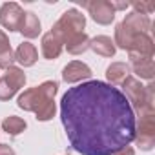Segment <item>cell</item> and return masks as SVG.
<instances>
[{"instance_id": "1", "label": "cell", "mask_w": 155, "mask_h": 155, "mask_svg": "<svg viewBox=\"0 0 155 155\" xmlns=\"http://www.w3.org/2000/svg\"><path fill=\"white\" fill-rule=\"evenodd\" d=\"M68 140L81 155H113L135 137V111L122 91L108 82L88 81L69 88L60 101Z\"/></svg>"}, {"instance_id": "2", "label": "cell", "mask_w": 155, "mask_h": 155, "mask_svg": "<svg viewBox=\"0 0 155 155\" xmlns=\"http://www.w3.org/2000/svg\"><path fill=\"white\" fill-rule=\"evenodd\" d=\"M57 88L58 84L53 81H48L37 88H31L18 97V106L26 111H35L38 120H49L51 117H55L53 97L57 93Z\"/></svg>"}, {"instance_id": "3", "label": "cell", "mask_w": 155, "mask_h": 155, "mask_svg": "<svg viewBox=\"0 0 155 155\" xmlns=\"http://www.w3.org/2000/svg\"><path fill=\"white\" fill-rule=\"evenodd\" d=\"M122 95L128 99L131 110L139 111V115H151L155 113V86L153 82H150L148 86H142L137 79L133 77H128V79L122 82Z\"/></svg>"}, {"instance_id": "4", "label": "cell", "mask_w": 155, "mask_h": 155, "mask_svg": "<svg viewBox=\"0 0 155 155\" xmlns=\"http://www.w3.org/2000/svg\"><path fill=\"white\" fill-rule=\"evenodd\" d=\"M84 24H86V18H84V15H82L81 11L69 9V11H66V13L57 20V24L53 26V29H51L49 33L64 44V42H68L71 37L82 33Z\"/></svg>"}, {"instance_id": "5", "label": "cell", "mask_w": 155, "mask_h": 155, "mask_svg": "<svg viewBox=\"0 0 155 155\" xmlns=\"http://www.w3.org/2000/svg\"><path fill=\"white\" fill-rule=\"evenodd\" d=\"M133 140L144 151H150L155 144V115H140L139 124H135Z\"/></svg>"}, {"instance_id": "6", "label": "cell", "mask_w": 155, "mask_h": 155, "mask_svg": "<svg viewBox=\"0 0 155 155\" xmlns=\"http://www.w3.org/2000/svg\"><path fill=\"white\" fill-rule=\"evenodd\" d=\"M26 82V75L18 68H8L6 73L0 77V101L11 99Z\"/></svg>"}, {"instance_id": "7", "label": "cell", "mask_w": 155, "mask_h": 155, "mask_svg": "<svg viewBox=\"0 0 155 155\" xmlns=\"http://www.w3.org/2000/svg\"><path fill=\"white\" fill-rule=\"evenodd\" d=\"M84 8L90 11L91 18L99 24H111V20L115 18V9L111 6V2L106 0H95V2H86Z\"/></svg>"}, {"instance_id": "8", "label": "cell", "mask_w": 155, "mask_h": 155, "mask_svg": "<svg viewBox=\"0 0 155 155\" xmlns=\"http://www.w3.org/2000/svg\"><path fill=\"white\" fill-rule=\"evenodd\" d=\"M130 57H144V58H153L155 53V44L148 33H137L128 48Z\"/></svg>"}, {"instance_id": "9", "label": "cell", "mask_w": 155, "mask_h": 155, "mask_svg": "<svg viewBox=\"0 0 155 155\" xmlns=\"http://www.w3.org/2000/svg\"><path fill=\"white\" fill-rule=\"evenodd\" d=\"M22 15H24V11L18 4L8 2L0 9V24L9 31H17L20 26V20H22Z\"/></svg>"}, {"instance_id": "10", "label": "cell", "mask_w": 155, "mask_h": 155, "mask_svg": "<svg viewBox=\"0 0 155 155\" xmlns=\"http://www.w3.org/2000/svg\"><path fill=\"white\" fill-rule=\"evenodd\" d=\"M91 77V69L86 66V64H82V62H69L66 68H64V71H62V79L66 81V82H69V84H73V82H81V81H84V79H90Z\"/></svg>"}, {"instance_id": "11", "label": "cell", "mask_w": 155, "mask_h": 155, "mask_svg": "<svg viewBox=\"0 0 155 155\" xmlns=\"http://www.w3.org/2000/svg\"><path fill=\"white\" fill-rule=\"evenodd\" d=\"M130 68L133 69V73L140 79L151 81L155 75V64L153 58H144V57H130Z\"/></svg>"}, {"instance_id": "12", "label": "cell", "mask_w": 155, "mask_h": 155, "mask_svg": "<svg viewBox=\"0 0 155 155\" xmlns=\"http://www.w3.org/2000/svg\"><path fill=\"white\" fill-rule=\"evenodd\" d=\"M18 31H20L24 37H28V38L38 37V33H40V22H38L37 15L31 13V11H28V13L24 11L22 20H20V26H18Z\"/></svg>"}, {"instance_id": "13", "label": "cell", "mask_w": 155, "mask_h": 155, "mask_svg": "<svg viewBox=\"0 0 155 155\" xmlns=\"http://www.w3.org/2000/svg\"><path fill=\"white\" fill-rule=\"evenodd\" d=\"M122 24H126L131 31H135V33H148L150 35V28H151V20H150V17H146V15H139V13H130V15H126V18L122 20Z\"/></svg>"}, {"instance_id": "14", "label": "cell", "mask_w": 155, "mask_h": 155, "mask_svg": "<svg viewBox=\"0 0 155 155\" xmlns=\"http://www.w3.org/2000/svg\"><path fill=\"white\" fill-rule=\"evenodd\" d=\"M106 77L111 86L115 84H122L128 77H130V66L126 62H113L108 69H106Z\"/></svg>"}, {"instance_id": "15", "label": "cell", "mask_w": 155, "mask_h": 155, "mask_svg": "<svg viewBox=\"0 0 155 155\" xmlns=\"http://www.w3.org/2000/svg\"><path fill=\"white\" fill-rule=\"evenodd\" d=\"M37 58H38V51H37V48H35L33 44H29V42L20 44L18 49L15 51V60L20 62L22 66H33V64L37 62Z\"/></svg>"}, {"instance_id": "16", "label": "cell", "mask_w": 155, "mask_h": 155, "mask_svg": "<svg viewBox=\"0 0 155 155\" xmlns=\"http://www.w3.org/2000/svg\"><path fill=\"white\" fill-rule=\"evenodd\" d=\"M90 48L97 55H101V57H113L115 55V44H113V40L110 37H104V35L90 40Z\"/></svg>"}, {"instance_id": "17", "label": "cell", "mask_w": 155, "mask_h": 155, "mask_svg": "<svg viewBox=\"0 0 155 155\" xmlns=\"http://www.w3.org/2000/svg\"><path fill=\"white\" fill-rule=\"evenodd\" d=\"M62 51V42L55 38L51 33H46L42 37V55L46 58H57Z\"/></svg>"}, {"instance_id": "18", "label": "cell", "mask_w": 155, "mask_h": 155, "mask_svg": "<svg viewBox=\"0 0 155 155\" xmlns=\"http://www.w3.org/2000/svg\"><path fill=\"white\" fill-rule=\"evenodd\" d=\"M13 60H15V53L9 46V40L4 31H0V68H6V69L11 68Z\"/></svg>"}, {"instance_id": "19", "label": "cell", "mask_w": 155, "mask_h": 155, "mask_svg": "<svg viewBox=\"0 0 155 155\" xmlns=\"http://www.w3.org/2000/svg\"><path fill=\"white\" fill-rule=\"evenodd\" d=\"M66 48L71 55H82L88 48H90V38L86 33H79V35H75L71 37L68 42H66Z\"/></svg>"}, {"instance_id": "20", "label": "cell", "mask_w": 155, "mask_h": 155, "mask_svg": "<svg viewBox=\"0 0 155 155\" xmlns=\"http://www.w3.org/2000/svg\"><path fill=\"white\" fill-rule=\"evenodd\" d=\"M2 128H4L9 135H18V133H22V131L26 130V122H24L20 117L11 115V117H8V119L2 122Z\"/></svg>"}, {"instance_id": "21", "label": "cell", "mask_w": 155, "mask_h": 155, "mask_svg": "<svg viewBox=\"0 0 155 155\" xmlns=\"http://www.w3.org/2000/svg\"><path fill=\"white\" fill-rule=\"evenodd\" d=\"M131 6H133L135 13H139V15H146V17L151 15L153 9H155V4H153V2H133Z\"/></svg>"}, {"instance_id": "22", "label": "cell", "mask_w": 155, "mask_h": 155, "mask_svg": "<svg viewBox=\"0 0 155 155\" xmlns=\"http://www.w3.org/2000/svg\"><path fill=\"white\" fill-rule=\"evenodd\" d=\"M0 155H15V151L8 144H0Z\"/></svg>"}, {"instance_id": "23", "label": "cell", "mask_w": 155, "mask_h": 155, "mask_svg": "<svg viewBox=\"0 0 155 155\" xmlns=\"http://www.w3.org/2000/svg\"><path fill=\"white\" fill-rule=\"evenodd\" d=\"M113 155H135V151H133V148H130V146H126V148H122V150H119L117 153H113Z\"/></svg>"}, {"instance_id": "24", "label": "cell", "mask_w": 155, "mask_h": 155, "mask_svg": "<svg viewBox=\"0 0 155 155\" xmlns=\"http://www.w3.org/2000/svg\"><path fill=\"white\" fill-rule=\"evenodd\" d=\"M111 6H113V9L117 11V9H128V2H111Z\"/></svg>"}]
</instances>
